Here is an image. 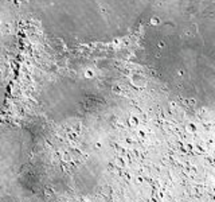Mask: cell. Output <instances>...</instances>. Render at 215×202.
Here are the masks:
<instances>
[{
    "label": "cell",
    "instance_id": "cell-1",
    "mask_svg": "<svg viewBox=\"0 0 215 202\" xmlns=\"http://www.w3.org/2000/svg\"><path fill=\"white\" fill-rule=\"evenodd\" d=\"M210 202H215V198H211V200H210Z\"/></svg>",
    "mask_w": 215,
    "mask_h": 202
}]
</instances>
